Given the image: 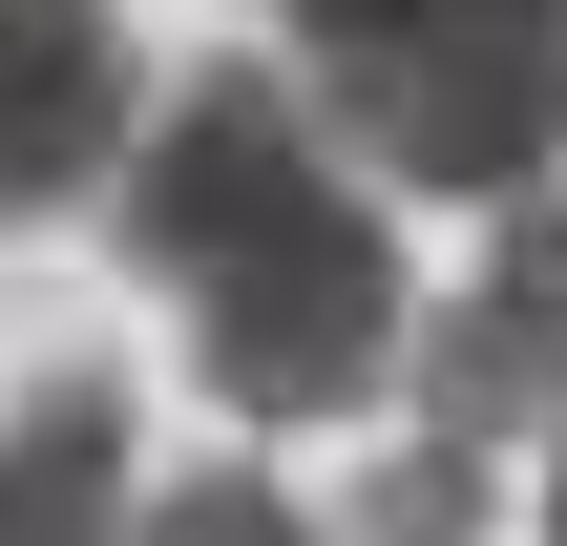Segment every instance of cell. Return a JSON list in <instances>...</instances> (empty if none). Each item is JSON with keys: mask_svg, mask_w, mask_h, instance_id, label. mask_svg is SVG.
<instances>
[{"mask_svg": "<svg viewBox=\"0 0 567 546\" xmlns=\"http://www.w3.org/2000/svg\"><path fill=\"white\" fill-rule=\"evenodd\" d=\"M147 63H126V21L105 0H0V231H42V210H105L126 189V147H147Z\"/></svg>", "mask_w": 567, "mask_h": 546, "instance_id": "7a4b0ae2", "label": "cell"}, {"mask_svg": "<svg viewBox=\"0 0 567 546\" xmlns=\"http://www.w3.org/2000/svg\"><path fill=\"white\" fill-rule=\"evenodd\" d=\"M126 546H337V526H316L274 463H210V484H147V526H126Z\"/></svg>", "mask_w": 567, "mask_h": 546, "instance_id": "8992f818", "label": "cell"}, {"mask_svg": "<svg viewBox=\"0 0 567 546\" xmlns=\"http://www.w3.org/2000/svg\"><path fill=\"white\" fill-rule=\"evenodd\" d=\"M547 546H567V463H547Z\"/></svg>", "mask_w": 567, "mask_h": 546, "instance_id": "ba28073f", "label": "cell"}, {"mask_svg": "<svg viewBox=\"0 0 567 546\" xmlns=\"http://www.w3.org/2000/svg\"><path fill=\"white\" fill-rule=\"evenodd\" d=\"M400 400H421V421H463V442H505V421H567V210H547V189H526V210L484 231V274L421 316Z\"/></svg>", "mask_w": 567, "mask_h": 546, "instance_id": "3957f363", "label": "cell"}, {"mask_svg": "<svg viewBox=\"0 0 567 546\" xmlns=\"http://www.w3.org/2000/svg\"><path fill=\"white\" fill-rule=\"evenodd\" d=\"M126 526H147V421L105 379L0 400V546H126Z\"/></svg>", "mask_w": 567, "mask_h": 546, "instance_id": "277c9868", "label": "cell"}, {"mask_svg": "<svg viewBox=\"0 0 567 546\" xmlns=\"http://www.w3.org/2000/svg\"><path fill=\"white\" fill-rule=\"evenodd\" d=\"M274 63H379V42H442V21H526V0H252Z\"/></svg>", "mask_w": 567, "mask_h": 546, "instance_id": "52a82bcc", "label": "cell"}, {"mask_svg": "<svg viewBox=\"0 0 567 546\" xmlns=\"http://www.w3.org/2000/svg\"><path fill=\"white\" fill-rule=\"evenodd\" d=\"M505 505V463L463 442V421H421V442H379V484H358V546H484Z\"/></svg>", "mask_w": 567, "mask_h": 546, "instance_id": "5b68a950", "label": "cell"}, {"mask_svg": "<svg viewBox=\"0 0 567 546\" xmlns=\"http://www.w3.org/2000/svg\"><path fill=\"white\" fill-rule=\"evenodd\" d=\"M105 210H126L147 295H168V337L210 358L231 421H358V400L421 358V316H400V189L316 126L295 63L168 84Z\"/></svg>", "mask_w": 567, "mask_h": 546, "instance_id": "6da1fadb", "label": "cell"}]
</instances>
